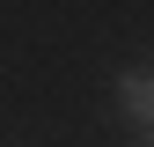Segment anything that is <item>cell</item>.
Listing matches in <instances>:
<instances>
[{
	"instance_id": "6da1fadb",
	"label": "cell",
	"mask_w": 154,
	"mask_h": 147,
	"mask_svg": "<svg viewBox=\"0 0 154 147\" xmlns=\"http://www.w3.org/2000/svg\"><path fill=\"white\" fill-rule=\"evenodd\" d=\"M110 96H118V118H132V125H147V133H154V74H147V66L118 74Z\"/></svg>"
},
{
	"instance_id": "7a4b0ae2",
	"label": "cell",
	"mask_w": 154,
	"mask_h": 147,
	"mask_svg": "<svg viewBox=\"0 0 154 147\" xmlns=\"http://www.w3.org/2000/svg\"><path fill=\"white\" fill-rule=\"evenodd\" d=\"M147 147H154V133H147Z\"/></svg>"
}]
</instances>
